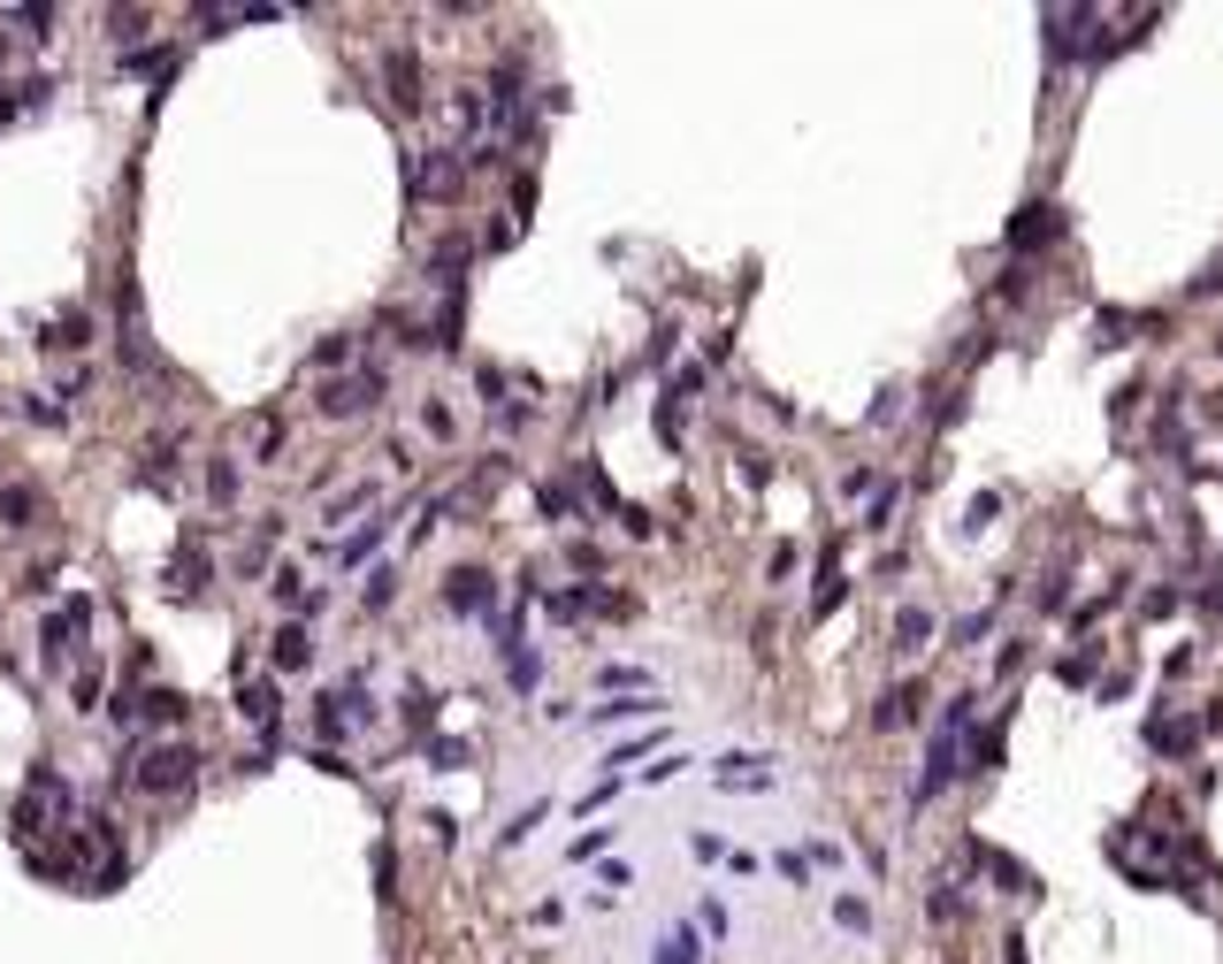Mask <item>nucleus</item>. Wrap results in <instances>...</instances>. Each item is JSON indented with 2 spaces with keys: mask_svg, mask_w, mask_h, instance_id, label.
I'll return each mask as SVG.
<instances>
[{
  "mask_svg": "<svg viewBox=\"0 0 1223 964\" xmlns=\"http://www.w3.org/2000/svg\"><path fill=\"white\" fill-rule=\"evenodd\" d=\"M191 774H199V751L191 743H153L146 758H131V789H146V797H176V789H191Z\"/></svg>",
  "mask_w": 1223,
  "mask_h": 964,
  "instance_id": "nucleus-1",
  "label": "nucleus"
},
{
  "mask_svg": "<svg viewBox=\"0 0 1223 964\" xmlns=\"http://www.w3.org/2000/svg\"><path fill=\"white\" fill-rule=\"evenodd\" d=\"M108 712H115V727H176L191 712V697L184 689H123Z\"/></svg>",
  "mask_w": 1223,
  "mask_h": 964,
  "instance_id": "nucleus-2",
  "label": "nucleus"
},
{
  "mask_svg": "<svg viewBox=\"0 0 1223 964\" xmlns=\"http://www.w3.org/2000/svg\"><path fill=\"white\" fill-rule=\"evenodd\" d=\"M383 368H360V375H337V383H321V398H313V414L321 421H352V414H367L375 398H383Z\"/></svg>",
  "mask_w": 1223,
  "mask_h": 964,
  "instance_id": "nucleus-3",
  "label": "nucleus"
},
{
  "mask_svg": "<svg viewBox=\"0 0 1223 964\" xmlns=\"http://www.w3.org/2000/svg\"><path fill=\"white\" fill-rule=\"evenodd\" d=\"M85 621H92V605H85V598H69L62 613H46V628H38V643H46V666H62V658L85 643Z\"/></svg>",
  "mask_w": 1223,
  "mask_h": 964,
  "instance_id": "nucleus-4",
  "label": "nucleus"
},
{
  "mask_svg": "<svg viewBox=\"0 0 1223 964\" xmlns=\"http://www.w3.org/2000/svg\"><path fill=\"white\" fill-rule=\"evenodd\" d=\"M383 85H390V108H421V62H414V46H390L383 54Z\"/></svg>",
  "mask_w": 1223,
  "mask_h": 964,
  "instance_id": "nucleus-5",
  "label": "nucleus"
},
{
  "mask_svg": "<svg viewBox=\"0 0 1223 964\" xmlns=\"http://www.w3.org/2000/svg\"><path fill=\"white\" fill-rule=\"evenodd\" d=\"M444 605H452V613H482V621H489V605H497V582H489L482 567H459L452 590H444Z\"/></svg>",
  "mask_w": 1223,
  "mask_h": 964,
  "instance_id": "nucleus-6",
  "label": "nucleus"
},
{
  "mask_svg": "<svg viewBox=\"0 0 1223 964\" xmlns=\"http://www.w3.org/2000/svg\"><path fill=\"white\" fill-rule=\"evenodd\" d=\"M238 712L261 743H276V681H238Z\"/></svg>",
  "mask_w": 1223,
  "mask_h": 964,
  "instance_id": "nucleus-7",
  "label": "nucleus"
},
{
  "mask_svg": "<svg viewBox=\"0 0 1223 964\" xmlns=\"http://www.w3.org/2000/svg\"><path fill=\"white\" fill-rule=\"evenodd\" d=\"M38 344H46V352H85V344H92V315H85V307H62V315L46 321Z\"/></svg>",
  "mask_w": 1223,
  "mask_h": 964,
  "instance_id": "nucleus-8",
  "label": "nucleus"
},
{
  "mask_svg": "<svg viewBox=\"0 0 1223 964\" xmlns=\"http://www.w3.org/2000/svg\"><path fill=\"white\" fill-rule=\"evenodd\" d=\"M1048 238H1064V215H1056V207H1025V215L1010 222V245H1017V253H1033V245H1048Z\"/></svg>",
  "mask_w": 1223,
  "mask_h": 964,
  "instance_id": "nucleus-9",
  "label": "nucleus"
},
{
  "mask_svg": "<svg viewBox=\"0 0 1223 964\" xmlns=\"http://www.w3.org/2000/svg\"><path fill=\"white\" fill-rule=\"evenodd\" d=\"M299 666H313V636H306L299 621H284V628H276V673H299Z\"/></svg>",
  "mask_w": 1223,
  "mask_h": 964,
  "instance_id": "nucleus-10",
  "label": "nucleus"
},
{
  "mask_svg": "<svg viewBox=\"0 0 1223 964\" xmlns=\"http://www.w3.org/2000/svg\"><path fill=\"white\" fill-rule=\"evenodd\" d=\"M168 590H176V598H199V590H207V559H199V551H176V559H168Z\"/></svg>",
  "mask_w": 1223,
  "mask_h": 964,
  "instance_id": "nucleus-11",
  "label": "nucleus"
},
{
  "mask_svg": "<svg viewBox=\"0 0 1223 964\" xmlns=\"http://www.w3.org/2000/svg\"><path fill=\"white\" fill-rule=\"evenodd\" d=\"M383 536H390V521H367L360 536H344V544H337V567H360L367 551H383Z\"/></svg>",
  "mask_w": 1223,
  "mask_h": 964,
  "instance_id": "nucleus-12",
  "label": "nucleus"
},
{
  "mask_svg": "<svg viewBox=\"0 0 1223 964\" xmlns=\"http://www.w3.org/2000/svg\"><path fill=\"white\" fill-rule=\"evenodd\" d=\"M207 497H214V505L238 497V460H207Z\"/></svg>",
  "mask_w": 1223,
  "mask_h": 964,
  "instance_id": "nucleus-13",
  "label": "nucleus"
},
{
  "mask_svg": "<svg viewBox=\"0 0 1223 964\" xmlns=\"http://www.w3.org/2000/svg\"><path fill=\"white\" fill-rule=\"evenodd\" d=\"M390 598H398V574H390V567H375V574H367V590H360V605H367V613H383Z\"/></svg>",
  "mask_w": 1223,
  "mask_h": 964,
  "instance_id": "nucleus-14",
  "label": "nucleus"
},
{
  "mask_svg": "<svg viewBox=\"0 0 1223 964\" xmlns=\"http://www.w3.org/2000/svg\"><path fill=\"white\" fill-rule=\"evenodd\" d=\"M642 712H658V697H619V704H597V727H612V720H642Z\"/></svg>",
  "mask_w": 1223,
  "mask_h": 964,
  "instance_id": "nucleus-15",
  "label": "nucleus"
},
{
  "mask_svg": "<svg viewBox=\"0 0 1223 964\" xmlns=\"http://www.w3.org/2000/svg\"><path fill=\"white\" fill-rule=\"evenodd\" d=\"M658 964H696V934H688V927H673V934L658 942Z\"/></svg>",
  "mask_w": 1223,
  "mask_h": 964,
  "instance_id": "nucleus-16",
  "label": "nucleus"
},
{
  "mask_svg": "<svg viewBox=\"0 0 1223 964\" xmlns=\"http://www.w3.org/2000/svg\"><path fill=\"white\" fill-rule=\"evenodd\" d=\"M360 505H375V482H352L344 497H329V528H337L344 513H360Z\"/></svg>",
  "mask_w": 1223,
  "mask_h": 964,
  "instance_id": "nucleus-17",
  "label": "nucleus"
},
{
  "mask_svg": "<svg viewBox=\"0 0 1223 964\" xmlns=\"http://www.w3.org/2000/svg\"><path fill=\"white\" fill-rule=\"evenodd\" d=\"M911 712H917V689H911V681H903V689H895V697L880 704V727H903Z\"/></svg>",
  "mask_w": 1223,
  "mask_h": 964,
  "instance_id": "nucleus-18",
  "label": "nucleus"
},
{
  "mask_svg": "<svg viewBox=\"0 0 1223 964\" xmlns=\"http://www.w3.org/2000/svg\"><path fill=\"white\" fill-rule=\"evenodd\" d=\"M0 513H8V528H23V521L38 513V497H31V490H8V497H0Z\"/></svg>",
  "mask_w": 1223,
  "mask_h": 964,
  "instance_id": "nucleus-19",
  "label": "nucleus"
},
{
  "mask_svg": "<svg viewBox=\"0 0 1223 964\" xmlns=\"http://www.w3.org/2000/svg\"><path fill=\"white\" fill-rule=\"evenodd\" d=\"M895 636H903V650H917V643L933 636V621H925V613H917V605H911V613H903V621H895Z\"/></svg>",
  "mask_w": 1223,
  "mask_h": 964,
  "instance_id": "nucleus-20",
  "label": "nucleus"
},
{
  "mask_svg": "<svg viewBox=\"0 0 1223 964\" xmlns=\"http://www.w3.org/2000/svg\"><path fill=\"white\" fill-rule=\"evenodd\" d=\"M612 842V826H590V834H574V850H566V857H574V865H582V857H597V850H605Z\"/></svg>",
  "mask_w": 1223,
  "mask_h": 964,
  "instance_id": "nucleus-21",
  "label": "nucleus"
},
{
  "mask_svg": "<svg viewBox=\"0 0 1223 964\" xmlns=\"http://www.w3.org/2000/svg\"><path fill=\"white\" fill-rule=\"evenodd\" d=\"M406 720H414V727L437 720V697H429V689H406Z\"/></svg>",
  "mask_w": 1223,
  "mask_h": 964,
  "instance_id": "nucleus-22",
  "label": "nucleus"
},
{
  "mask_svg": "<svg viewBox=\"0 0 1223 964\" xmlns=\"http://www.w3.org/2000/svg\"><path fill=\"white\" fill-rule=\"evenodd\" d=\"M1155 743H1163V751H1186V743H1193V727H1186V720H1163V727H1155Z\"/></svg>",
  "mask_w": 1223,
  "mask_h": 964,
  "instance_id": "nucleus-23",
  "label": "nucleus"
},
{
  "mask_svg": "<svg viewBox=\"0 0 1223 964\" xmlns=\"http://www.w3.org/2000/svg\"><path fill=\"white\" fill-rule=\"evenodd\" d=\"M834 919H841V927H857V934H864V927H872V911H864V903H857V896H841V903H834Z\"/></svg>",
  "mask_w": 1223,
  "mask_h": 964,
  "instance_id": "nucleus-24",
  "label": "nucleus"
},
{
  "mask_svg": "<svg viewBox=\"0 0 1223 964\" xmlns=\"http://www.w3.org/2000/svg\"><path fill=\"white\" fill-rule=\"evenodd\" d=\"M344 352H352V337H321V352H313V368H337Z\"/></svg>",
  "mask_w": 1223,
  "mask_h": 964,
  "instance_id": "nucleus-25",
  "label": "nucleus"
},
{
  "mask_svg": "<svg viewBox=\"0 0 1223 964\" xmlns=\"http://www.w3.org/2000/svg\"><path fill=\"white\" fill-rule=\"evenodd\" d=\"M543 513H574V490H566V482H543Z\"/></svg>",
  "mask_w": 1223,
  "mask_h": 964,
  "instance_id": "nucleus-26",
  "label": "nucleus"
}]
</instances>
